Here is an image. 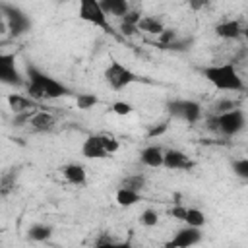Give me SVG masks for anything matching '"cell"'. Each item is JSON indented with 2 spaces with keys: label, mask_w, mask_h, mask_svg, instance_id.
<instances>
[{
  "label": "cell",
  "mask_w": 248,
  "mask_h": 248,
  "mask_svg": "<svg viewBox=\"0 0 248 248\" xmlns=\"http://www.w3.org/2000/svg\"><path fill=\"white\" fill-rule=\"evenodd\" d=\"M182 221L186 223V227L200 229V227L205 225V215H203V211H200L196 207H186V213H184V219Z\"/></svg>",
  "instance_id": "obj_22"
},
{
  "label": "cell",
  "mask_w": 248,
  "mask_h": 248,
  "mask_svg": "<svg viewBox=\"0 0 248 248\" xmlns=\"http://www.w3.org/2000/svg\"><path fill=\"white\" fill-rule=\"evenodd\" d=\"M163 248H170V246H169V244H165V246H163Z\"/></svg>",
  "instance_id": "obj_39"
},
{
  "label": "cell",
  "mask_w": 248,
  "mask_h": 248,
  "mask_svg": "<svg viewBox=\"0 0 248 248\" xmlns=\"http://www.w3.org/2000/svg\"><path fill=\"white\" fill-rule=\"evenodd\" d=\"M172 217H176V219H184V213H186V205H174V207H170V211H169Z\"/></svg>",
  "instance_id": "obj_33"
},
{
  "label": "cell",
  "mask_w": 248,
  "mask_h": 248,
  "mask_svg": "<svg viewBox=\"0 0 248 248\" xmlns=\"http://www.w3.org/2000/svg\"><path fill=\"white\" fill-rule=\"evenodd\" d=\"M81 155L87 157V159H105V157H110L103 143H101V136H89L85 138L83 145H81Z\"/></svg>",
  "instance_id": "obj_11"
},
{
  "label": "cell",
  "mask_w": 248,
  "mask_h": 248,
  "mask_svg": "<svg viewBox=\"0 0 248 248\" xmlns=\"http://www.w3.org/2000/svg\"><path fill=\"white\" fill-rule=\"evenodd\" d=\"M140 161H141V165L151 167V169L163 167V149H161L159 145H147V147L141 151Z\"/></svg>",
  "instance_id": "obj_16"
},
{
  "label": "cell",
  "mask_w": 248,
  "mask_h": 248,
  "mask_svg": "<svg viewBox=\"0 0 248 248\" xmlns=\"http://www.w3.org/2000/svg\"><path fill=\"white\" fill-rule=\"evenodd\" d=\"M95 248H116V244H114L110 238H101Z\"/></svg>",
  "instance_id": "obj_34"
},
{
  "label": "cell",
  "mask_w": 248,
  "mask_h": 248,
  "mask_svg": "<svg viewBox=\"0 0 248 248\" xmlns=\"http://www.w3.org/2000/svg\"><path fill=\"white\" fill-rule=\"evenodd\" d=\"M101 143H103V147H105V151H107L108 155L116 153V151H118V147H120L118 140H116V138H112V136H107V134H101Z\"/></svg>",
  "instance_id": "obj_28"
},
{
  "label": "cell",
  "mask_w": 248,
  "mask_h": 248,
  "mask_svg": "<svg viewBox=\"0 0 248 248\" xmlns=\"http://www.w3.org/2000/svg\"><path fill=\"white\" fill-rule=\"evenodd\" d=\"M190 45H192V39H186V41H174V43H170L167 48H170V50H186V48H190Z\"/></svg>",
  "instance_id": "obj_32"
},
{
  "label": "cell",
  "mask_w": 248,
  "mask_h": 248,
  "mask_svg": "<svg viewBox=\"0 0 248 248\" xmlns=\"http://www.w3.org/2000/svg\"><path fill=\"white\" fill-rule=\"evenodd\" d=\"M165 128H167V124H163V126H159V128H153V130H149V138H151V136H159L161 132H165Z\"/></svg>",
  "instance_id": "obj_35"
},
{
  "label": "cell",
  "mask_w": 248,
  "mask_h": 248,
  "mask_svg": "<svg viewBox=\"0 0 248 248\" xmlns=\"http://www.w3.org/2000/svg\"><path fill=\"white\" fill-rule=\"evenodd\" d=\"M140 12H128L124 17H122V23H120V31L126 35V37H130V35H134L136 31H138V21H140Z\"/></svg>",
  "instance_id": "obj_21"
},
{
  "label": "cell",
  "mask_w": 248,
  "mask_h": 248,
  "mask_svg": "<svg viewBox=\"0 0 248 248\" xmlns=\"http://www.w3.org/2000/svg\"><path fill=\"white\" fill-rule=\"evenodd\" d=\"M203 78L221 91H244V81L232 64H213L202 70Z\"/></svg>",
  "instance_id": "obj_2"
},
{
  "label": "cell",
  "mask_w": 248,
  "mask_h": 248,
  "mask_svg": "<svg viewBox=\"0 0 248 248\" xmlns=\"http://www.w3.org/2000/svg\"><path fill=\"white\" fill-rule=\"evenodd\" d=\"M215 33L221 39H238L242 35V25L238 19H225L215 25Z\"/></svg>",
  "instance_id": "obj_15"
},
{
  "label": "cell",
  "mask_w": 248,
  "mask_h": 248,
  "mask_svg": "<svg viewBox=\"0 0 248 248\" xmlns=\"http://www.w3.org/2000/svg\"><path fill=\"white\" fill-rule=\"evenodd\" d=\"M232 108H240L238 101H234V99H219V101L213 105L215 114H223V112H229V110H232Z\"/></svg>",
  "instance_id": "obj_26"
},
{
  "label": "cell",
  "mask_w": 248,
  "mask_h": 248,
  "mask_svg": "<svg viewBox=\"0 0 248 248\" xmlns=\"http://www.w3.org/2000/svg\"><path fill=\"white\" fill-rule=\"evenodd\" d=\"M8 108L17 116V114H25V112H33L35 108V101L29 99L27 95H19V93H12L8 95Z\"/></svg>",
  "instance_id": "obj_13"
},
{
  "label": "cell",
  "mask_w": 248,
  "mask_h": 248,
  "mask_svg": "<svg viewBox=\"0 0 248 248\" xmlns=\"http://www.w3.org/2000/svg\"><path fill=\"white\" fill-rule=\"evenodd\" d=\"M50 234H52V227L45 223H35L27 229V238L33 242H45L50 238Z\"/></svg>",
  "instance_id": "obj_19"
},
{
  "label": "cell",
  "mask_w": 248,
  "mask_h": 248,
  "mask_svg": "<svg viewBox=\"0 0 248 248\" xmlns=\"http://www.w3.org/2000/svg\"><path fill=\"white\" fill-rule=\"evenodd\" d=\"M17 176H19V169H17V167L6 169V170L0 174V196H6V194H10V192L16 188Z\"/></svg>",
  "instance_id": "obj_18"
},
{
  "label": "cell",
  "mask_w": 248,
  "mask_h": 248,
  "mask_svg": "<svg viewBox=\"0 0 248 248\" xmlns=\"http://www.w3.org/2000/svg\"><path fill=\"white\" fill-rule=\"evenodd\" d=\"M0 16L6 19V27H8L10 35H14V37H19V35H23V33H27L31 29L29 16L23 10H19L17 6L0 4Z\"/></svg>",
  "instance_id": "obj_4"
},
{
  "label": "cell",
  "mask_w": 248,
  "mask_h": 248,
  "mask_svg": "<svg viewBox=\"0 0 248 248\" xmlns=\"http://www.w3.org/2000/svg\"><path fill=\"white\" fill-rule=\"evenodd\" d=\"M190 6H192V8H202V6H205V2H192Z\"/></svg>",
  "instance_id": "obj_37"
},
{
  "label": "cell",
  "mask_w": 248,
  "mask_h": 248,
  "mask_svg": "<svg viewBox=\"0 0 248 248\" xmlns=\"http://www.w3.org/2000/svg\"><path fill=\"white\" fill-rule=\"evenodd\" d=\"M232 170H234V174L236 176H240V178H248V159H236V161H232Z\"/></svg>",
  "instance_id": "obj_30"
},
{
  "label": "cell",
  "mask_w": 248,
  "mask_h": 248,
  "mask_svg": "<svg viewBox=\"0 0 248 248\" xmlns=\"http://www.w3.org/2000/svg\"><path fill=\"white\" fill-rule=\"evenodd\" d=\"M101 4V10L105 12V16H118V17H124L128 12H130V6L126 0H103L99 2Z\"/></svg>",
  "instance_id": "obj_17"
},
{
  "label": "cell",
  "mask_w": 248,
  "mask_h": 248,
  "mask_svg": "<svg viewBox=\"0 0 248 248\" xmlns=\"http://www.w3.org/2000/svg\"><path fill=\"white\" fill-rule=\"evenodd\" d=\"M105 79H107V83H108L112 89L118 91V89L128 87L130 83L138 81L140 78H138V74H134V72H132L130 68H126L124 64L112 60V62L108 64V68L105 70Z\"/></svg>",
  "instance_id": "obj_6"
},
{
  "label": "cell",
  "mask_w": 248,
  "mask_h": 248,
  "mask_svg": "<svg viewBox=\"0 0 248 248\" xmlns=\"http://www.w3.org/2000/svg\"><path fill=\"white\" fill-rule=\"evenodd\" d=\"M140 223H141L143 227H155V225L159 223V213H157L155 209L147 207V209L141 211V215H140Z\"/></svg>",
  "instance_id": "obj_27"
},
{
  "label": "cell",
  "mask_w": 248,
  "mask_h": 248,
  "mask_svg": "<svg viewBox=\"0 0 248 248\" xmlns=\"http://www.w3.org/2000/svg\"><path fill=\"white\" fill-rule=\"evenodd\" d=\"M8 31V27H6V19L0 16V33H6Z\"/></svg>",
  "instance_id": "obj_36"
},
{
  "label": "cell",
  "mask_w": 248,
  "mask_h": 248,
  "mask_svg": "<svg viewBox=\"0 0 248 248\" xmlns=\"http://www.w3.org/2000/svg\"><path fill=\"white\" fill-rule=\"evenodd\" d=\"M157 37H159V45H161V46H165V48H167L170 43H174V41L178 39L174 29H163V31H161Z\"/></svg>",
  "instance_id": "obj_29"
},
{
  "label": "cell",
  "mask_w": 248,
  "mask_h": 248,
  "mask_svg": "<svg viewBox=\"0 0 248 248\" xmlns=\"http://www.w3.org/2000/svg\"><path fill=\"white\" fill-rule=\"evenodd\" d=\"M202 240V231L196 227H184L174 232V236L167 242L170 248H192Z\"/></svg>",
  "instance_id": "obj_9"
},
{
  "label": "cell",
  "mask_w": 248,
  "mask_h": 248,
  "mask_svg": "<svg viewBox=\"0 0 248 248\" xmlns=\"http://www.w3.org/2000/svg\"><path fill=\"white\" fill-rule=\"evenodd\" d=\"M140 200H141V196L138 192H132L126 188H118V192H116V203L122 207H130V205L138 203Z\"/></svg>",
  "instance_id": "obj_24"
},
{
  "label": "cell",
  "mask_w": 248,
  "mask_h": 248,
  "mask_svg": "<svg viewBox=\"0 0 248 248\" xmlns=\"http://www.w3.org/2000/svg\"><path fill=\"white\" fill-rule=\"evenodd\" d=\"M163 167H167L170 170H186V169H192L194 163L180 149H167V151H163Z\"/></svg>",
  "instance_id": "obj_10"
},
{
  "label": "cell",
  "mask_w": 248,
  "mask_h": 248,
  "mask_svg": "<svg viewBox=\"0 0 248 248\" xmlns=\"http://www.w3.org/2000/svg\"><path fill=\"white\" fill-rule=\"evenodd\" d=\"M116 248H134V246L128 244V242H124V244H116Z\"/></svg>",
  "instance_id": "obj_38"
},
{
  "label": "cell",
  "mask_w": 248,
  "mask_h": 248,
  "mask_svg": "<svg viewBox=\"0 0 248 248\" xmlns=\"http://www.w3.org/2000/svg\"><path fill=\"white\" fill-rule=\"evenodd\" d=\"M163 29H165L163 23L153 16H141L140 21H138V31H143V33H149V35H159Z\"/></svg>",
  "instance_id": "obj_20"
},
{
  "label": "cell",
  "mask_w": 248,
  "mask_h": 248,
  "mask_svg": "<svg viewBox=\"0 0 248 248\" xmlns=\"http://www.w3.org/2000/svg\"><path fill=\"white\" fill-rule=\"evenodd\" d=\"M60 170H62V176L66 178V182H70V184L83 186V184L87 182V170H85V167L79 165V163H68V165H64Z\"/></svg>",
  "instance_id": "obj_12"
},
{
  "label": "cell",
  "mask_w": 248,
  "mask_h": 248,
  "mask_svg": "<svg viewBox=\"0 0 248 248\" xmlns=\"http://www.w3.org/2000/svg\"><path fill=\"white\" fill-rule=\"evenodd\" d=\"M78 16H79V19H83V21L95 25V27H101L107 33H112L108 17L105 16V12L101 10V4L97 0H81L79 8H78Z\"/></svg>",
  "instance_id": "obj_5"
},
{
  "label": "cell",
  "mask_w": 248,
  "mask_h": 248,
  "mask_svg": "<svg viewBox=\"0 0 248 248\" xmlns=\"http://www.w3.org/2000/svg\"><path fill=\"white\" fill-rule=\"evenodd\" d=\"M64 95H70V89L62 81L50 78L48 74L41 72L35 66H27V97L29 99L37 103L45 99H58Z\"/></svg>",
  "instance_id": "obj_1"
},
{
  "label": "cell",
  "mask_w": 248,
  "mask_h": 248,
  "mask_svg": "<svg viewBox=\"0 0 248 248\" xmlns=\"http://www.w3.org/2000/svg\"><path fill=\"white\" fill-rule=\"evenodd\" d=\"M169 112L176 118H182V120L194 124L202 118V105L192 99H176V101L169 103Z\"/></svg>",
  "instance_id": "obj_8"
},
{
  "label": "cell",
  "mask_w": 248,
  "mask_h": 248,
  "mask_svg": "<svg viewBox=\"0 0 248 248\" xmlns=\"http://www.w3.org/2000/svg\"><path fill=\"white\" fill-rule=\"evenodd\" d=\"M27 124H31V128L35 132H50L54 128V124H56V118L46 110H37V112L31 114Z\"/></svg>",
  "instance_id": "obj_14"
},
{
  "label": "cell",
  "mask_w": 248,
  "mask_h": 248,
  "mask_svg": "<svg viewBox=\"0 0 248 248\" xmlns=\"http://www.w3.org/2000/svg\"><path fill=\"white\" fill-rule=\"evenodd\" d=\"M207 126L225 136H236L246 126V114L242 108H232L223 114H213L207 118Z\"/></svg>",
  "instance_id": "obj_3"
},
{
  "label": "cell",
  "mask_w": 248,
  "mask_h": 248,
  "mask_svg": "<svg viewBox=\"0 0 248 248\" xmlns=\"http://www.w3.org/2000/svg\"><path fill=\"white\" fill-rule=\"evenodd\" d=\"M97 103H99V99H97L93 93H79V95L76 97V105H78V108H81V110L93 108Z\"/></svg>",
  "instance_id": "obj_25"
},
{
  "label": "cell",
  "mask_w": 248,
  "mask_h": 248,
  "mask_svg": "<svg viewBox=\"0 0 248 248\" xmlns=\"http://www.w3.org/2000/svg\"><path fill=\"white\" fill-rule=\"evenodd\" d=\"M132 110H134V107H132L130 103H126V101H116V103L112 105V112L118 114V116H126V114H130Z\"/></svg>",
  "instance_id": "obj_31"
},
{
  "label": "cell",
  "mask_w": 248,
  "mask_h": 248,
  "mask_svg": "<svg viewBox=\"0 0 248 248\" xmlns=\"http://www.w3.org/2000/svg\"><path fill=\"white\" fill-rule=\"evenodd\" d=\"M0 83L14 85V87H21L25 83V79L17 68L16 54H12V52H0Z\"/></svg>",
  "instance_id": "obj_7"
},
{
  "label": "cell",
  "mask_w": 248,
  "mask_h": 248,
  "mask_svg": "<svg viewBox=\"0 0 248 248\" xmlns=\"http://www.w3.org/2000/svg\"><path fill=\"white\" fill-rule=\"evenodd\" d=\"M120 188H126V190H132V192L140 194L145 188V176L143 174H128L126 178H122Z\"/></svg>",
  "instance_id": "obj_23"
}]
</instances>
